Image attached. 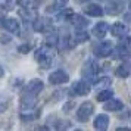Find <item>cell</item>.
Masks as SVG:
<instances>
[{"mask_svg":"<svg viewBox=\"0 0 131 131\" xmlns=\"http://www.w3.org/2000/svg\"><path fill=\"white\" fill-rule=\"evenodd\" d=\"M93 111H94L93 103H90V102H84L83 105L78 107V111H77V119L80 121V122H85V121L93 115Z\"/></svg>","mask_w":131,"mask_h":131,"instance_id":"1","label":"cell"},{"mask_svg":"<svg viewBox=\"0 0 131 131\" xmlns=\"http://www.w3.org/2000/svg\"><path fill=\"white\" fill-rule=\"evenodd\" d=\"M18 50L21 53H28V52H30V44H21Z\"/></svg>","mask_w":131,"mask_h":131,"instance_id":"26","label":"cell"},{"mask_svg":"<svg viewBox=\"0 0 131 131\" xmlns=\"http://www.w3.org/2000/svg\"><path fill=\"white\" fill-rule=\"evenodd\" d=\"M112 96H113V93L111 91V90H102L100 93L97 94V100L99 102H106V100H109Z\"/></svg>","mask_w":131,"mask_h":131,"instance_id":"21","label":"cell"},{"mask_svg":"<svg viewBox=\"0 0 131 131\" xmlns=\"http://www.w3.org/2000/svg\"><path fill=\"white\" fill-rule=\"evenodd\" d=\"M130 9H131V0H130Z\"/></svg>","mask_w":131,"mask_h":131,"instance_id":"30","label":"cell"},{"mask_svg":"<svg viewBox=\"0 0 131 131\" xmlns=\"http://www.w3.org/2000/svg\"><path fill=\"white\" fill-rule=\"evenodd\" d=\"M72 15H74L72 9H65V10H62V12L59 13V18L60 19H71Z\"/></svg>","mask_w":131,"mask_h":131,"instance_id":"24","label":"cell"},{"mask_svg":"<svg viewBox=\"0 0 131 131\" xmlns=\"http://www.w3.org/2000/svg\"><path fill=\"white\" fill-rule=\"evenodd\" d=\"M71 21H72V24H74V27H75L77 30H85L87 25H89L87 18H84L83 15H75V13H74L71 16Z\"/></svg>","mask_w":131,"mask_h":131,"instance_id":"13","label":"cell"},{"mask_svg":"<svg viewBox=\"0 0 131 131\" xmlns=\"http://www.w3.org/2000/svg\"><path fill=\"white\" fill-rule=\"evenodd\" d=\"M115 74H116V77H119V78L130 77L131 75V65L130 63H122V65H119L118 68H116Z\"/></svg>","mask_w":131,"mask_h":131,"instance_id":"16","label":"cell"},{"mask_svg":"<svg viewBox=\"0 0 131 131\" xmlns=\"http://www.w3.org/2000/svg\"><path fill=\"white\" fill-rule=\"evenodd\" d=\"M69 81V75L66 74L63 69H58V71L52 72L49 75V83L53 84V85H58V84H65Z\"/></svg>","mask_w":131,"mask_h":131,"instance_id":"3","label":"cell"},{"mask_svg":"<svg viewBox=\"0 0 131 131\" xmlns=\"http://www.w3.org/2000/svg\"><path fill=\"white\" fill-rule=\"evenodd\" d=\"M93 125H94L96 130L99 131H105L109 127V118H107V115H105V113H100V115H97L94 119V122H93Z\"/></svg>","mask_w":131,"mask_h":131,"instance_id":"11","label":"cell"},{"mask_svg":"<svg viewBox=\"0 0 131 131\" xmlns=\"http://www.w3.org/2000/svg\"><path fill=\"white\" fill-rule=\"evenodd\" d=\"M124 9V2L122 0H111L106 5V12L109 15H119Z\"/></svg>","mask_w":131,"mask_h":131,"instance_id":"8","label":"cell"},{"mask_svg":"<svg viewBox=\"0 0 131 131\" xmlns=\"http://www.w3.org/2000/svg\"><path fill=\"white\" fill-rule=\"evenodd\" d=\"M36 59L38 60V63L43 66V68H49L52 65V60H53V56L49 53L46 49H38L36 53Z\"/></svg>","mask_w":131,"mask_h":131,"instance_id":"4","label":"cell"},{"mask_svg":"<svg viewBox=\"0 0 131 131\" xmlns=\"http://www.w3.org/2000/svg\"><path fill=\"white\" fill-rule=\"evenodd\" d=\"M46 41H47L49 46H56V44L59 43V37L56 36V34H50V36H47Z\"/></svg>","mask_w":131,"mask_h":131,"instance_id":"22","label":"cell"},{"mask_svg":"<svg viewBox=\"0 0 131 131\" xmlns=\"http://www.w3.org/2000/svg\"><path fill=\"white\" fill-rule=\"evenodd\" d=\"M43 89H44V84H43L41 80H31L30 83L27 84V93L34 94V96H37L38 93H41Z\"/></svg>","mask_w":131,"mask_h":131,"instance_id":"9","label":"cell"},{"mask_svg":"<svg viewBox=\"0 0 131 131\" xmlns=\"http://www.w3.org/2000/svg\"><path fill=\"white\" fill-rule=\"evenodd\" d=\"M36 103H37L36 96L30 94V93H27V94L21 99V107H22V111H34Z\"/></svg>","mask_w":131,"mask_h":131,"instance_id":"7","label":"cell"},{"mask_svg":"<svg viewBox=\"0 0 131 131\" xmlns=\"http://www.w3.org/2000/svg\"><path fill=\"white\" fill-rule=\"evenodd\" d=\"M3 74H5V71H3V68L0 66V77H3Z\"/></svg>","mask_w":131,"mask_h":131,"instance_id":"28","label":"cell"},{"mask_svg":"<svg viewBox=\"0 0 131 131\" xmlns=\"http://www.w3.org/2000/svg\"><path fill=\"white\" fill-rule=\"evenodd\" d=\"M107 103L105 105V109L106 111H111V112H115V111H119V109H122L124 107V103L121 100H118V99H109V100H106Z\"/></svg>","mask_w":131,"mask_h":131,"instance_id":"15","label":"cell"},{"mask_svg":"<svg viewBox=\"0 0 131 131\" xmlns=\"http://www.w3.org/2000/svg\"><path fill=\"white\" fill-rule=\"evenodd\" d=\"M34 30L37 31V32H43V31L47 30L49 27V21L46 18H37L36 21H34Z\"/></svg>","mask_w":131,"mask_h":131,"instance_id":"18","label":"cell"},{"mask_svg":"<svg viewBox=\"0 0 131 131\" xmlns=\"http://www.w3.org/2000/svg\"><path fill=\"white\" fill-rule=\"evenodd\" d=\"M97 72H99V66H97V63H96L94 60L89 59L83 65V77L85 78V80H91V78H94Z\"/></svg>","mask_w":131,"mask_h":131,"instance_id":"2","label":"cell"},{"mask_svg":"<svg viewBox=\"0 0 131 131\" xmlns=\"http://www.w3.org/2000/svg\"><path fill=\"white\" fill-rule=\"evenodd\" d=\"M111 83H112V81H111L109 77H103V78H100V80H97L96 85H97V87H106V85H109Z\"/></svg>","mask_w":131,"mask_h":131,"instance_id":"23","label":"cell"},{"mask_svg":"<svg viewBox=\"0 0 131 131\" xmlns=\"http://www.w3.org/2000/svg\"><path fill=\"white\" fill-rule=\"evenodd\" d=\"M78 2H80V3H81V2H85V0H78Z\"/></svg>","mask_w":131,"mask_h":131,"instance_id":"29","label":"cell"},{"mask_svg":"<svg viewBox=\"0 0 131 131\" xmlns=\"http://www.w3.org/2000/svg\"><path fill=\"white\" fill-rule=\"evenodd\" d=\"M112 43L111 41H102L99 46L94 47V54L97 58H107L109 54L112 53Z\"/></svg>","mask_w":131,"mask_h":131,"instance_id":"5","label":"cell"},{"mask_svg":"<svg viewBox=\"0 0 131 131\" xmlns=\"http://www.w3.org/2000/svg\"><path fill=\"white\" fill-rule=\"evenodd\" d=\"M119 44H122L124 47H127L128 50H131V37H125V38H122V41L119 43Z\"/></svg>","mask_w":131,"mask_h":131,"instance_id":"25","label":"cell"},{"mask_svg":"<svg viewBox=\"0 0 131 131\" xmlns=\"http://www.w3.org/2000/svg\"><path fill=\"white\" fill-rule=\"evenodd\" d=\"M116 52H118V56L119 58H122V59H128V58L131 56V50H128L127 47H124L122 44H118Z\"/></svg>","mask_w":131,"mask_h":131,"instance_id":"20","label":"cell"},{"mask_svg":"<svg viewBox=\"0 0 131 131\" xmlns=\"http://www.w3.org/2000/svg\"><path fill=\"white\" fill-rule=\"evenodd\" d=\"M128 31H130V28L122 22H115L111 28V32L113 37H125L128 34Z\"/></svg>","mask_w":131,"mask_h":131,"instance_id":"10","label":"cell"},{"mask_svg":"<svg viewBox=\"0 0 131 131\" xmlns=\"http://www.w3.org/2000/svg\"><path fill=\"white\" fill-rule=\"evenodd\" d=\"M84 12L87 13V15H90V16H102L103 15V9H102L99 5H89V6L84 7Z\"/></svg>","mask_w":131,"mask_h":131,"instance_id":"17","label":"cell"},{"mask_svg":"<svg viewBox=\"0 0 131 131\" xmlns=\"http://www.w3.org/2000/svg\"><path fill=\"white\" fill-rule=\"evenodd\" d=\"M71 91L75 96H85L90 93V85L87 83H84V81H77V83L72 84Z\"/></svg>","mask_w":131,"mask_h":131,"instance_id":"6","label":"cell"},{"mask_svg":"<svg viewBox=\"0 0 131 131\" xmlns=\"http://www.w3.org/2000/svg\"><path fill=\"white\" fill-rule=\"evenodd\" d=\"M89 40V34L85 32V30H77L75 36H74V43H84Z\"/></svg>","mask_w":131,"mask_h":131,"instance_id":"19","label":"cell"},{"mask_svg":"<svg viewBox=\"0 0 131 131\" xmlns=\"http://www.w3.org/2000/svg\"><path fill=\"white\" fill-rule=\"evenodd\" d=\"M107 30H109V27H107L106 22H99V24L94 25L93 34H94V37H97V38H103V37L106 36Z\"/></svg>","mask_w":131,"mask_h":131,"instance_id":"14","label":"cell"},{"mask_svg":"<svg viewBox=\"0 0 131 131\" xmlns=\"http://www.w3.org/2000/svg\"><path fill=\"white\" fill-rule=\"evenodd\" d=\"M3 27L6 28L9 32H12V34H16L19 31V22H18V19H15V18H6V19H3Z\"/></svg>","mask_w":131,"mask_h":131,"instance_id":"12","label":"cell"},{"mask_svg":"<svg viewBox=\"0 0 131 131\" xmlns=\"http://www.w3.org/2000/svg\"><path fill=\"white\" fill-rule=\"evenodd\" d=\"M18 5L24 7H30V0H18Z\"/></svg>","mask_w":131,"mask_h":131,"instance_id":"27","label":"cell"}]
</instances>
